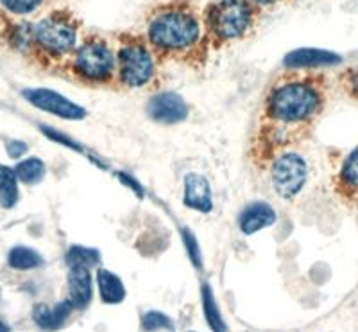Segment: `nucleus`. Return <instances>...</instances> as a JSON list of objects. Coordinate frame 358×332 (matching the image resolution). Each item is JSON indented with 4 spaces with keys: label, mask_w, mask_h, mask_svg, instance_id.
Returning a JSON list of instances; mask_svg holds the SVG:
<instances>
[{
    "label": "nucleus",
    "mask_w": 358,
    "mask_h": 332,
    "mask_svg": "<svg viewBox=\"0 0 358 332\" xmlns=\"http://www.w3.org/2000/svg\"><path fill=\"white\" fill-rule=\"evenodd\" d=\"M18 201V177L11 167L0 165V205L11 209Z\"/></svg>",
    "instance_id": "f3484780"
},
{
    "label": "nucleus",
    "mask_w": 358,
    "mask_h": 332,
    "mask_svg": "<svg viewBox=\"0 0 358 332\" xmlns=\"http://www.w3.org/2000/svg\"><path fill=\"white\" fill-rule=\"evenodd\" d=\"M341 63V56L328 50L319 49H297L285 56L287 69H319V67H330Z\"/></svg>",
    "instance_id": "ddd939ff"
},
{
    "label": "nucleus",
    "mask_w": 358,
    "mask_h": 332,
    "mask_svg": "<svg viewBox=\"0 0 358 332\" xmlns=\"http://www.w3.org/2000/svg\"><path fill=\"white\" fill-rule=\"evenodd\" d=\"M203 40V22L192 6L171 2L155 9L147 20V41L156 54L183 57Z\"/></svg>",
    "instance_id": "f03ea898"
},
{
    "label": "nucleus",
    "mask_w": 358,
    "mask_h": 332,
    "mask_svg": "<svg viewBox=\"0 0 358 332\" xmlns=\"http://www.w3.org/2000/svg\"><path fill=\"white\" fill-rule=\"evenodd\" d=\"M118 178L122 180V184H126L127 187H131V189L134 191V193L138 194V198L143 196V189H142V185L138 184V181L134 180V178H131L129 174H124V172H118Z\"/></svg>",
    "instance_id": "bb28decb"
},
{
    "label": "nucleus",
    "mask_w": 358,
    "mask_h": 332,
    "mask_svg": "<svg viewBox=\"0 0 358 332\" xmlns=\"http://www.w3.org/2000/svg\"><path fill=\"white\" fill-rule=\"evenodd\" d=\"M72 309L73 305L70 304V300H65L54 307H49L47 304H38L33 311V320L36 321L38 327L45 328V331H56L65 325L69 316L72 314Z\"/></svg>",
    "instance_id": "2eb2a0df"
},
{
    "label": "nucleus",
    "mask_w": 358,
    "mask_h": 332,
    "mask_svg": "<svg viewBox=\"0 0 358 332\" xmlns=\"http://www.w3.org/2000/svg\"><path fill=\"white\" fill-rule=\"evenodd\" d=\"M344 85H346V90L350 92L351 97L358 99V70H350L344 78Z\"/></svg>",
    "instance_id": "a878e982"
},
{
    "label": "nucleus",
    "mask_w": 358,
    "mask_h": 332,
    "mask_svg": "<svg viewBox=\"0 0 358 332\" xmlns=\"http://www.w3.org/2000/svg\"><path fill=\"white\" fill-rule=\"evenodd\" d=\"M92 273L88 268H70L69 300L73 309H85L92 302Z\"/></svg>",
    "instance_id": "4468645a"
},
{
    "label": "nucleus",
    "mask_w": 358,
    "mask_h": 332,
    "mask_svg": "<svg viewBox=\"0 0 358 332\" xmlns=\"http://www.w3.org/2000/svg\"><path fill=\"white\" fill-rule=\"evenodd\" d=\"M15 172L24 184H38L45 177V164L40 158H27L17 165Z\"/></svg>",
    "instance_id": "412c9836"
},
{
    "label": "nucleus",
    "mask_w": 358,
    "mask_h": 332,
    "mask_svg": "<svg viewBox=\"0 0 358 332\" xmlns=\"http://www.w3.org/2000/svg\"><path fill=\"white\" fill-rule=\"evenodd\" d=\"M183 205L196 212L208 214L213 209V198L210 184L203 174L190 172L185 177V191H183Z\"/></svg>",
    "instance_id": "9d476101"
},
{
    "label": "nucleus",
    "mask_w": 358,
    "mask_h": 332,
    "mask_svg": "<svg viewBox=\"0 0 358 332\" xmlns=\"http://www.w3.org/2000/svg\"><path fill=\"white\" fill-rule=\"evenodd\" d=\"M72 69L88 85H111L117 76V56L104 38L90 36L73 56Z\"/></svg>",
    "instance_id": "7ed1b4c3"
},
{
    "label": "nucleus",
    "mask_w": 358,
    "mask_h": 332,
    "mask_svg": "<svg viewBox=\"0 0 358 332\" xmlns=\"http://www.w3.org/2000/svg\"><path fill=\"white\" fill-rule=\"evenodd\" d=\"M66 264L70 268H94L97 266L99 261H101V255L97 250H92V248L85 247H72L66 251L65 257Z\"/></svg>",
    "instance_id": "aec40b11"
},
{
    "label": "nucleus",
    "mask_w": 358,
    "mask_h": 332,
    "mask_svg": "<svg viewBox=\"0 0 358 332\" xmlns=\"http://www.w3.org/2000/svg\"><path fill=\"white\" fill-rule=\"evenodd\" d=\"M41 132L49 137L50 140H54V142H59V144H63V146H66V148H72V149H78V151H81V146H79L76 140L69 139V137L63 135V133H59V132H56V130H52V127L41 126Z\"/></svg>",
    "instance_id": "393cba45"
},
{
    "label": "nucleus",
    "mask_w": 358,
    "mask_h": 332,
    "mask_svg": "<svg viewBox=\"0 0 358 332\" xmlns=\"http://www.w3.org/2000/svg\"><path fill=\"white\" fill-rule=\"evenodd\" d=\"M268 177L273 191L281 200H294L308 181V164L299 153L287 149L268 164Z\"/></svg>",
    "instance_id": "0eeeda50"
},
{
    "label": "nucleus",
    "mask_w": 358,
    "mask_h": 332,
    "mask_svg": "<svg viewBox=\"0 0 358 332\" xmlns=\"http://www.w3.org/2000/svg\"><path fill=\"white\" fill-rule=\"evenodd\" d=\"M255 24V4L249 0H219L208 9V31L219 43L238 40Z\"/></svg>",
    "instance_id": "39448f33"
},
{
    "label": "nucleus",
    "mask_w": 358,
    "mask_h": 332,
    "mask_svg": "<svg viewBox=\"0 0 358 332\" xmlns=\"http://www.w3.org/2000/svg\"><path fill=\"white\" fill-rule=\"evenodd\" d=\"M147 115L158 124H178L188 117V104L174 92H162L152 95L147 103Z\"/></svg>",
    "instance_id": "1a4fd4ad"
},
{
    "label": "nucleus",
    "mask_w": 358,
    "mask_h": 332,
    "mask_svg": "<svg viewBox=\"0 0 358 332\" xmlns=\"http://www.w3.org/2000/svg\"><path fill=\"white\" fill-rule=\"evenodd\" d=\"M181 235H183V242H185V247H187L190 261L194 263V266L201 268V264H203V255H201L199 242H197L194 232H192L190 228H183L181 230Z\"/></svg>",
    "instance_id": "4be33fe9"
},
{
    "label": "nucleus",
    "mask_w": 358,
    "mask_h": 332,
    "mask_svg": "<svg viewBox=\"0 0 358 332\" xmlns=\"http://www.w3.org/2000/svg\"><path fill=\"white\" fill-rule=\"evenodd\" d=\"M142 325L145 331H156V328H171L172 327L171 320H169L167 316L162 314V312H158V311L147 312V314L143 316Z\"/></svg>",
    "instance_id": "b1692460"
},
{
    "label": "nucleus",
    "mask_w": 358,
    "mask_h": 332,
    "mask_svg": "<svg viewBox=\"0 0 358 332\" xmlns=\"http://www.w3.org/2000/svg\"><path fill=\"white\" fill-rule=\"evenodd\" d=\"M9 266L15 268V270H34V268L41 266L43 264V257H41L38 251L31 250V248L25 247H17L9 251L8 258Z\"/></svg>",
    "instance_id": "a211bd4d"
},
{
    "label": "nucleus",
    "mask_w": 358,
    "mask_h": 332,
    "mask_svg": "<svg viewBox=\"0 0 358 332\" xmlns=\"http://www.w3.org/2000/svg\"><path fill=\"white\" fill-rule=\"evenodd\" d=\"M203 307L204 316H206L208 325L212 327L213 332H226V324H224L222 316L219 312V305H217L215 298H213L212 287L204 284L203 286Z\"/></svg>",
    "instance_id": "6ab92c4d"
},
{
    "label": "nucleus",
    "mask_w": 358,
    "mask_h": 332,
    "mask_svg": "<svg viewBox=\"0 0 358 332\" xmlns=\"http://www.w3.org/2000/svg\"><path fill=\"white\" fill-rule=\"evenodd\" d=\"M326 106V85L321 76H281L271 85L262 104L251 140L257 164H271L280 153L310 135Z\"/></svg>",
    "instance_id": "f257e3e1"
},
{
    "label": "nucleus",
    "mask_w": 358,
    "mask_h": 332,
    "mask_svg": "<svg viewBox=\"0 0 358 332\" xmlns=\"http://www.w3.org/2000/svg\"><path fill=\"white\" fill-rule=\"evenodd\" d=\"M97 282L102 302H106V304H118V302H122L124 296H126V289H124L122 280L118 279L115 273H111V271L99 270Z\"/></svg>",
    "instance_id": "dca6fc26"
},
{
    "label": "nucleus",
    "mask_w": 358,
    "mask_h": 332,
    "mask_svg": "<svg viewBox=\"0 0 358 332\" xmlns=\"http://www.w3.org/2000/svg\"><path fill=\"white\" fill-rule=\"evenodd\" d=\"M0 332H9V327L6 324H2V321H0Z\"/></svg>",
    "instance_id": "c756f323"
},
{
    "label": "nucleus",
    "mask_w": 358,
    "mask_h": 332,
    "mask_svg": "<svg viewBox=\"0 0 358 332\" xmlns=\"http://www.w3.org/2000/svg\"><path fill=\"white\" fill-rule=\"evenodd\" d=\"M34 41L50 56H65L78 46L79 24L66 11L52 13L31 31Z\"/></svg>",
    "instance_id": "423d86ee"
},
{
    "label": "nucleus",
    "mask_w": 358,
    "mask_h": 332,
    "mask_svg": "<svg viewBox=\"0 0 358 332\" xmlns=\"http://www.w3.org/2000/svg\"><path fill=\"white\" fill-rule=\"evenodd\" d=\"M251 4H258V6H268V4H274L278 0H249Z\"/></svg>",
    "instance_id": "c85d7f7f"
},
{
    "label": "nucleus",
    "mask_w": 358,
    "mask_h": 332,
    "mask_svg": "<svg viewBox=\"0 0 358 332\" xmlns=\"http://www.w3.org/2000/svg\"><path fill=\"white\" fill-rule=\"evenodd\" d=\"M156 63L152 49L140 38L120 40L117 54V79L127 88H143L155 79Z\"/></svg>",
    "instance_id": "20e7f679"
},
{
    "label": "nucleus",
    "mask_w": 358,
    "mask_h": 332,
    "mask_svg": "<svg viewBox=\"0 0 358 332\" xmlns=\"http://www.w3.org/2000/svg\"><path fill=\"white\" fill-rule=\"evenodd\" d=\"M2 4L11 13L27 15V13H33L41 4V0H2Z\"/></svg>",
    "instance_id": "5701e85b"
},
{
    "label": "nucleus",
    "mask_w": 358,
    "mask_h": 332,
    "mask_svg": "<svg viewBox=\"0 0 358 332\" xmlns=\"http://www.w3.org/2000/svg\"><path fill=\"white\" fill-rule=\"evenodd\" d=\"M278 216L273 207L265 203V201H252L238 216V226H241L242 234L251 235L257 234L260 230L268 228L276 223Z\"/></svg>",
    "instance_id": "9b49d317"
},
{
    "label": "nucleus",
    "mask_w": 358,
    "mask_h": 332,
    "mask_svg": "<svg viewBox=\"0 0 358 332\" xmlns=\"http://www.w3.org/2000/svg\"><path fill=\"white\" fill-rule=\"evenodd\" d=\"M24 97L29 103L49 113L69 120H81L86 117V110L79 104L72 103L62 94L47 88H34V90H24Z\"/></svg>",
    "instance_id": "6e6552de"
},
{
    "label": "nucleus",
    "mask_w": 358,
    "mask_h": 332,
    "mask_svg": "<svg viewBox=\"0 0 358 332\" xmlns=\"http://www.w3.org/2000/svg\"><path fill=\"white\" fill-rule=\"evenodd\" d=\"M25 151H27V144L18 142V140L8 144V153H9V156H13V158H18V156L24 155Z\"/></svg>",
    "instance_id": "cd10ccee"
},
{
    "label": "nucleus",
    "mask_w": 358,
    "mask_h": 332,
    "mask_svg": "<svg viewBox=\"0 0 358 332\" xmlns=\"http://www.w3.org/2000/svg\"><path fill=\"white\" fill-rule=\"evenodd\" d=\"M335 191L350 205H358V148L342 162L335 178Z\"/></svg>",
    "instance_id": "f8f14e48"
}]
</instances>
